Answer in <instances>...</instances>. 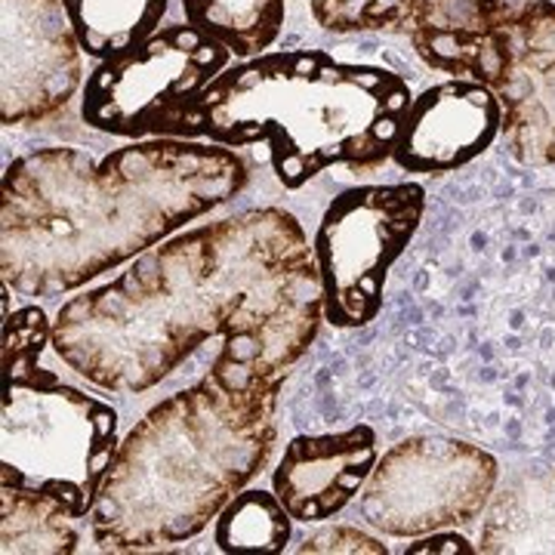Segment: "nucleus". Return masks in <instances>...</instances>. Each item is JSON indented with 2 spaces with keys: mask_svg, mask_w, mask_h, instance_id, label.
Returning <instances> with one entry per match:
<instances>
[{
  "mask_svg": "<svg viewBox=\"0 0 555 555\" xmlns=\"http://www.w3.org/2000/svg\"><path fill=\"white\" fill-rule=\"evenodd\" d=\"M53 321L38 302L3 318L0 485L56 496L90 518L118 454V411L40 367Z\"/></svg>",
  "mask_w": 555,
  "mask_h": 555,
  "instance_id": "obj_5",
  "label": "nucleus"
},
{
  "mask_svg": "<svg viewBox=\"0 0 555 555\" xmlns=\"http://www.w3.org/2000/svg\"><path fill=\"white\" fill-rule=\"evenodd\" d=\"M185 22L217 38L238 60L262 56L281 35L287 0H182Z\"/></svg>",
  "mask_w": 555,
  "mask_h": 555,
  "instance_id": "obj_17",
  "label": "nucleus"
},
{
  "mask_svg": "<svg viewBox=\"0 0 555 555\" xmlns=\"http://www.w3.org/2000/svg\"><path fill=\"white\" fill-rule=\"evenodd\" d=\"M478 553H555V466L521 469L494 488Z\"/></svg>",
  "mask_w": 555,
  "mask_h": 555,
  "instance_id": "obj_14",
  "label": "nucleus"
},
{
  "mask_svg": "<svg viewBox=\"0 0 555 555\" xmlns=\"http://www.w3.org/2000/svg\"><path fill=\"white\" fill-rule=\"evenodd\" d=\"M423 210L426 189L416 182L358 185L331 201L312 241L324 321L364 327L377 318L389 269L416 235Z\"/></svg>",
  "mask_w": 555,
  "mask_h": 555,
  "instance_id": "obj_7",
  "label": "nucleus"
},
{
  "mask_svg": "<svg viewBox=\"0 0 555 555\" xmlns=\"http://www.w3.org/2000/svg\"><path fill=\"white\" fill-rule=\"evenodd\" d=\"M414 102L408 80L324 50H278L229 65L198 102L195 139L262 145L275 179L297 192L327 167L374 170L392 158Z\"/></svg>",
  "mask_w": 555,
  "mask_h": 555,
  "instance_id": "obj_4",
  "label": "nucleus"
},
{
  "mask_svg": "<svg viewBox=\"0 0 555 555\" xmlns=\"http://www.w3.org/2000/svg\"><path fill=\"white\" fill-rule=\"evenodd\" d=\"M503 130V108L491 87L454 78L414 96L392 164L404 173H451L485 155Z\"/></svg>",
  "mask_w": 555,
  "mask_h": 555,
  "instance_id": "obj_12",
  "label": "nucleus"
},
{
  "mask_svg": "<svg viewBox=\"0 0 555 555\" xmlns=\"http://www.w3.org/2000/svg\"><path fill=\"white\" fill-rule=\"evenodd\" d=\"M503 108L509 155L525 167L555 164V0H528L488 35L473 78Z\"/></svg>",
  "mask_w": 555,
  "mask_h": 555,
  "instance_id": "obj_9",
  "label": "nucleus"
},
{
  "mask_svg": "<svg viewBox=\"0 0 555 555\" xmlns=\"http://www.w3.org/2000/svg\"><path fill=\"white\" fill-rule=\"evenodd\" d=\"M321 321V278L299 219L254 207L182 229L65 299L50 349L96 389L142 396L210 339L232 367L287 379Z\"/></svg>",
  "mask_w": 555,
  "mask_h": 555,
  "instance_id": "obj_1",
  "label": "nucleus"
},
{
  "mask_svg": "<svg viewBox=\"0 0 555 555\" xmlns=\"http://www.w3.org/2000/svg\"><path fill=\"white\" fill-rule=\"evenodd\" d=\"M327 31H401L429 68L473 78L488 35L528 0H309Z\"/></svg>",
  "mask_w": 555,
  "mask_h": 555,
  "instance_id": "obj_10",
  "label": "nucleus"
},
{
  "mask_svg": "<svg viewBox=\"0 0 555 555\" xmlns=\"http://www.w3.org/2000/svg\"><path fill=\"white\" fill-rule=\"evenodd\" d=\"M3 87L7 127L53 118L78 93L83 47L62 0H3Z\"/></svg>",
  "mask_w": 555,
  "mask_h": 555,
  "instance_id": "obj_11",
  "label": "nucleus"
},
{
  "mask_svg": "<svg viewBox=\"0 0 555 555\" xmlns=\"http://www.w3.org/2000/svg\"><path fill=\"white\" fill-rule=\"evenodd\" d=\"M232 60L229 47L192 22L167 25L96 65L80 93V118L120 139H195L201 96Z\"/></svg>",
  "mask_w": 555,
  "mask_h": 555,
  "instance_id": "obj_6",
  "label": "nucleus"
},
{
  "mask_svg": "<svg viewBox=\"0 0 555 555\" xmlns=\"http://www.w3.org/2000/svg\"><path fill=\"white\" fill-rule=\"evenodd\" d=\"M80 47L93 60H112L160 31L170 0H62Z\"/></svg>",
  "mask_w": 555,
  "mask_h": 555,
  "instance_id": "obj_16",
  "label": "nucleus"
},
{
  "mask_svg": "<svg viewBox=\"0 0 555 555\" xmlns=\"http://www.w3.org/2000/svg\"><path fill=\"white\" fill-rule=\"evenodd\" d=\"M500 466L478 444L414 436L379 456L361 488V516L379 534L414 537L476 521L494 494Z\"/></svg>",
  "mask_w": 555,
  "mask_h": 555,
  "instance_id": "obj_8",
  "label": "nucleus"
},
{
  "mask_svg": "<svg viewBox=\"0 0 555 555\" xmlns=\"http://www.w3.org/2000/svg\"><path fill=\"white\" fill-rule=\"evenodd\" d=\"M284 379L214 356L192 386L158 401L120 438L90 513L102 553H149L198 537L269 463Z\"/></svg>",
  "mask_w": 555,
  "mask_h": 555,
  "instance_id": "obj_3",
  "label": "nucleus"
},
{
  "mask_svg": "<svg viewBox=\"0 0 555 555\" xmlns=\"http://www.w3.org/2000/svg\"><path fill=\"white\" fill-rule=\"evenodd\" d=\"M404 553L411 555H429V553H444V555H473L478 553V546H473L469 540L463 534H456L451 528H444V531H433V534H423L414 537L408 546H404Z\"/></svg>",
  "mask_w": 555,
  "mask_h": 555,
  "instance_id": "obj_20",
  "label": "nucleus"
},
{
  "mask_svg": "<svg viewBox=\"0 0 555 555\" xmlns=\"http://www.w3.org/2000/svg\"><path fill=\"white\" fill-rule=\"evenodd\" d=\"M377 460V433L364 423L346 433L297 436L278 460L272 491L294 521H327L361 494Z\"/></svg>",
  "mask_w": 555,
  "mask_h": 555,
  "instance_id": "obj_13",
  "label": "nucleus"
},
{
  "mask_svg": "<svg viewBox=\"0 0 555 555\" xmlns=\"http://www.w3.org/2000/svg\"><path fill=\"white\" fill-rule=\"evenodd\" d=\"M80 518L56 496L0 485V550L72 555L80 546Z\"/></svg>",
  "mask_w": 555,
  "mask_h": 555,
  "instance_id": "obj_15",
  "label": "nucleus"
},
{
  "mask_svg": "<svg viewBox=\"0 0 555 555\" xmlns=\"http://www.w3.org/2000/svg\"><path fill=\"white\" fill-rule=\"evenodd\" d=\"M247 179L238 152L207 139H133L102 158L35 149L0 182L3 284L68 297L229 204Z\"/></svg>",
  "mask_w": 555,
  "mask_h": 555,
  "instance_id": "obj_2",
  "label": "nucleus"
},
{
  "mask_svg": "<svg viewBox=\"0 0 555 555\" xmlns=\"http://www.w3.org/2000/svg\"><path fill=\"white\" fill-rule=\"evenodd\" d=\"M294 516L272 491L244 488L214 518V543L219 553H284L291 543Z\"/></svg>",
  "mask_w": 555,
  "mask_h": 555,
  "instance_id": "obj_18",
  "label": "nucleus"
},
{
  "mask_svg": "<svg viewBox=\"0 0 555 555\" xmlns=\"http://www.w3.org/2000/svg\"><path fill=\"white\" fill-rule=\"evenodd\" d=\"M297 553H374L386 555L389 546L379 543L377 537L364 534L358 528H324L318 534L306 537Z\"/></svg>",
  "mask_w": 555,
  "mask_h": 555,
  "instance_id": "obj_19",
  "label": "nucleus"
}]
</instances>
